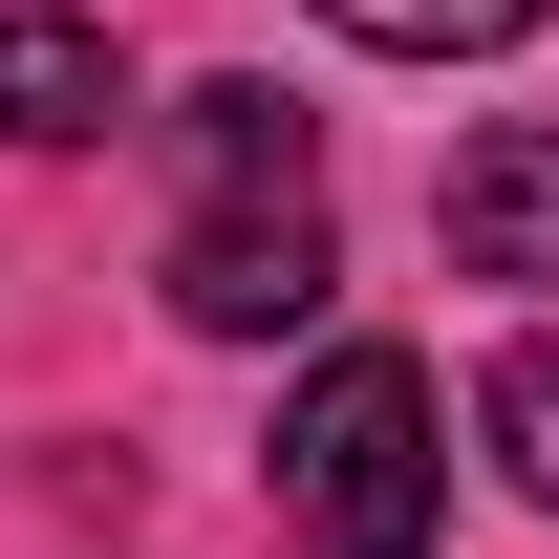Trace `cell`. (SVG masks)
Returning a JSON list of instances; mask_svg holds the SVG:
<instances>
[{"mask_svg":"<svg viewBox=\"0 0 559 559\" xmlns=\"http://www.w3.org/2000/svg\"><path fill=\"white\" fill-rule=\"evenodd\" d=\"M280 516L323 559H430L452 452H430V366L409 345H323L301 366V409H280Z\"/></svg>","mask_w":559,"mask_h":559,"instance_id":"obj_1","label":"cell"},{"mask_svg":"<svg viewBox=\"0 0 559 559\" xmlns=\"http://www.w3.org/2000/svg\"><path fill=\"white\" fill-rule=\"evenodd\" d=\"M323 173H301V194H215L194 237H173V323H194V345H280V323H323Z\"/></svg>","mask_w":559,"mask_h":559,"instance_id":"obj_2","label":"cell"},{"mask_svg":"<svg viewBox=\"0 0 559 559\" xmlns=\"http://www.w3.org/2000/svg\"><path fill=\"white\" fill-rule=\"evenodd\" d=\"M452 259H474V280H538V301H559V130H538V108L452 151Z\"/></svg>","mask_w":559,"mask_h":559,"instance_id":"obj_3","label":"cell"},{"mask_svg":"<svg viewBox=\"0 0 559 559\" xmlns=\"http://www.w3.org/2000/svg\"><path fill=\"white\" fill-rule=\"evenodd\" d=\"M108 108H130L108 22H66V0H0V151H86Z\"/></svg>","mask_w":559,"mask_h":559,"instance_id":"obj_4","label":"cell"},{"mask_svg":"<svg viewBox=\"0 0 559 559\" xmlns=\"http://www.w3.org/2000/svg\"><path fill=\"white\" fill-rule=\"evenodd\" d=\"M173 151H194V194H301V173H323L280 86H173Z\"/></svg>","mask_w":559,"mask_h":559,"instance_id":"obj_5","label":"cell"},{"mask_svg":"<svg viewBox=\"0 0 559 559\" xmlns=\"http://www.w3.org/2000/svg\"><path fill=\"white\" fill-rule=\"evenodd\" d=\"M474 430H495V474L559 516V345H495V388H474Z\"/></svg>","mask_w":559,"mask_h":559,"instance_id":"obj_6","label":"cell"},{"mask_svg":"<svg viewBox=\"0 0 559 559\" xmlns=\"http://www.w3.org/2000/svg\"><path fill=\"white\" fill-rule=\"evenodd\" d=\"M345 44H388V66H474V44H516L538 0H323Z\"/></svg>","mask_w":559,"mask_h":559,"instance_id":"obj_7","label":"cell"}]
</instances>
